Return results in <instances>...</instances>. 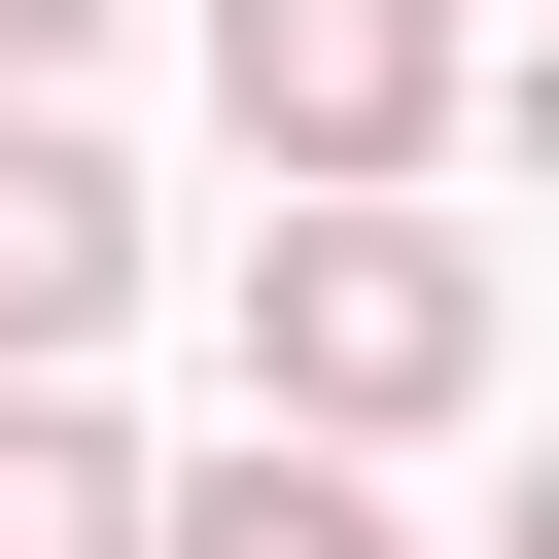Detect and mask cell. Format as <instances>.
I'll return each instance as SVG.
<instances>
[{
    "label": "cell",
    "instance_id": "4",
    "mask_svg": "<svg viewBox=\"0 0 559 559\" xmlns=\"http://www.w3.org/2000/svg\"><path fill=\"white\" fill-rule=\"evenodd\" d=\"M140 559H419V524H384L349 454H280V419H245L210 489H140Z\"/></svg>",
    "mask_w": 559,
    "mask_h": 559
},
{
    "label": "cell",
    "instance_id": "3",
    "mask_svg": "<svg viewBox=\"0 0 559 559\" xmlns=\"http://www.w3.org/2000/svg\"><path fill=\"white\" fill-rule=\"evenodd\" d=\"M105 314H140V175H105L70 105H0V384H70Z\"/></svg>",
    "mask_w": 559,
    "mask_h": 559
},
{
    "label": "cell",
    "instance_id": "2",
    "mask_svg": "<svg viewBox=\"0 0 559 559\" xmlns=\"http://www.w3.org/2000/svg\"><path fill=\"white\" fill-rule=\"evenodd\" d=\"M210 105H245L280 210H419V140L489 105V35L454 0H210Z\"/></svg>",
    "mask_w": 559,
    "mask_h": 559
},
{
    "label": "cell",
    "instance_id": "1",
    "mask_svg": "<svg viewBox=\"0 0 559 559\" xmlns=\"http://www.w3.org/2000/svg\"><path fill=\"white\" fill-rule=\"evenodd\" d=\"M245 384H280V454H384V419H454V384H489V280H454V210H280V245H245Z\"/></svg>",
    "mask_w": 559,
    "mask_h": 559
},
{
    "label": "cell",
    "instance_id": "6",
    "mask_svg": "<svg viewBox=\"0 0 559 559\" xmlns=\"http://www.w3.org/2000/svg\"><path fill=\"white\" fill-rule=\"evenodd\" d=\"M70 70H105V0H0V105H70Z\"/></svg>",
    "mask_w": 559,
    "mask_h": 559
},
{
    "label": "cell",
    "instance_id": "5",
    "mask_svg": "<svg viewBox=\"0 0 559 559\" xmlns=\"http://www.w3.org/2000/svg\"><path fill=\"white\" fill-rule=\"evenodd\" d=\"M0 559H140V454H105L70 384H0Z\"/></svg>",
    "mask_w": 559,
    "mask_h": 559
}]
</instances>
